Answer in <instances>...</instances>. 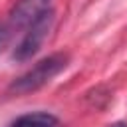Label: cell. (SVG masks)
Here are the masks:
<instances>
[{
    "instance_id": "cell-1",
    "label": "cell",
    "mask_w": 127,
    "mask_h": 127,
    "mask_svg": "<svg viewBox=\"0 0 127 127\" xmlns=\"http://www.w3.org/2000/svg\"><path fill=\"white\" fill-rule=\"evenodd\" d=\"M69 64V56L64 52L52 54L44 60H40L34 67H30L26 73H22L20 77H16L10 85L8 91L16 93V95H26L32 91H38L40 87H44L46 83H50L58 73H62Z\"/></svg>"
},
{
    "instance_id": "cell-6",
    "label": "cell",
    "mask_w": 127,
    "mask_h": 127,
    "mask_svg": "<svg viewBox=\"0 0 127 127\" xmlns=\"http://www.w3.org/2000/svg\"><path fill=\"white\" fill-rule=\"evenodd\" d=\"M113 127H127V123H123V121H119V123H115Z\"/></svg>"
},
{
    "instance_id": "cell-2",
    "label": "cell",
    "mask_w": 127,
    "mask_h": 127,
    "mask_svg": "<svg viewBox=\"0 0 127 127\" xmlns=\"http://www.w3.org/2000/svg\"><path fill=\"white\" fill-rule=\"evenodd\" d=\"M54 20H56L54 8H48L38 20H34V22L26 28V34H24V38L20 40V44L14 48L12 60H14V62H20V64L32 60V58L40 52V48L44 46L46 38L50 36L52 26H54Z\"/></svg>"
},
{
    "instance_id": "cell-3",
    "label": "cell",
    "mask_w": 127,
    "mask_h": 127,
    "mask_svg": "<svg viewBox=\"0 0 127 127\" xmlns=\"http://www.w3.org/2000/svg\"><path fill=\"white\" fill-rule=\"evenodd\" d=\"M50 2L52 0H18L10 10V26L28 28L50 8Z\"/></svg>"
},
{
    "instance_id": "cell-5",
    "label": "cell",
    "mask_w": 127,
    "mask_h": 127,
    "mask_svg": "<svg viewBox=\"0 0 127 127\" xmlns=\"http://www.w3.org/2000/svg\"><path fill=\"white\" fill-rule=\"evenodd\" d=\"M8 40H10V28L4 26V24H0V52L4 50V46L8 44Z\"/></svg>"
},
{
    "instance_id": "cell-4",
    "label": "cell",
    "mask_w": 127,
    "mask_h": 127,
    "mask_svg": "<svg viewBox=\"0 0 127 127\" xmlns=\"http://www.w3.org/2000/svg\"><path fill=\"white\" fill-rule=\"evenodd\" d=\"M58 125L60 121L56 115L48 111H34V113H26L18 117L10 127H58Z\"/></svg>"
}]
</instances>
